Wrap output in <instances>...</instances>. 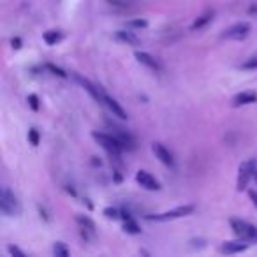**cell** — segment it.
<instances>
[{
	"instance_id": "14",
	"label": "cell",
	"mask_w": 257,
	"mask_h": 257,
	"mask_svg": "<svg viewBox=\"0 0 257 257\" xmlns=\"http://www.w3.org/2000/svg\"><path fill=\"white\" fill-rule=\"evenodd\" d=\"M115 37H117L120 43H125L127 46H141V39L138 37V35L134 34V32H127V30H117V34H115Z\"/></svg>"
},
{
	"instance_id": "3",
	"label": "cell",
	"mask_w": 257,
	"mask_h": 257,
	"mask_svg": "<svg viewBox=\"0 0 257 257\" xmlns=\"http://www.w3.org/2000/svg\"><path fill=\"white\" fill-rule=\"evenodd\" d=\"M231 227H233V233H234L238 238L247 240V241H256L257 243V227L256 226L245 222V220H240V218H231Z\"/></svg>"
},
{
	"instance_id": "5",
	"label": "cell",
	"mask_w": 257,
	"mask_h": 257,
	"mask_svg": "<svg viewBox=\"0 0 257 257\" xmlns=\"http://www.w3.org/2000/svg\"><path fill=\"white\" fill-rule=\"evenodd\" d=\"M256 167H257V162L254 161V159L243 162V164L240 166V169H238V183H236V188H238L240 192L247 188L249 182L252 180V173Z\"/></svg>"
},
{
	"instance_id": "25",
	"label": "cell",
	"mask_w": 257,
	"mask_h": 257,
	"mask_svg": "<svg viewBox=\"0 0 257 257\" xmlns=\"http://www.w3.org/2000/svg\"><path fill=\"white\" fill-rule=\"evenodd\" d=\"M39 132H37V129H30L28 131V141H30V144L32 146H37L39 144Z\"/></svg>"
},
{
	"instance_id": "1",
	"label": "cell",
	"mask_w": 257,
	"mask_h": 257,
	"mask_svg": "<svg viewBox=\"0 0 257 257\" xmlns=\"http://www.w3.org/2000/svg\"><path fill=\"white\" fill-rule=\"evenodd\" d=\"M0 210L7 217H18V215L22 213L20 201H18V197L9 188H2V192H0Z\"/></svg>"
},
{
	"instance_id": "8",
	"label": "cell",
	"mask_w": 257,
	"mask_h": 257,
	"mask_svg": "<svg viewBox=\"0 0 257 257\" xmlns=\"http://www.w3.org/2000/svg\"><path fill=\"white\" fill-rule=\"evenodd\" d=\"M249 249V241L247 240H234V241H226L220 245V252L222 254H240Z\"/></svg>"
},
{
	"instance_id": "29",
	"label": "cell",
	"mask_w": 257,
	"mask_h": 257,
	"mask_svg": "<svg viewBox=\"0 0 257 257\" xmlns=\"http://www.w3.org/2000/svg\"><path fill=\"white\" fill-rule=\"evenodd\" d=\"M252 178H254V182H256V185H257V167L254 169V173H252Z\"/></svg>"
},
{
	"instance_id": "28",
	"label": "cell",
	"mask_w": 257,
	"mask_h": 257,
	"mask_svg": "<svg viewBox=\"0 0 257 257\" xmlns=\"http://www.w3.org/2000/svg\"><path fill=\"white\" fill-rule=\"evenodd\" d=\"M11 44H13L14 49H20L22 48V39H20V37H14V39L11 41Z\"/></svg>"
},
{
	"instance_id": "10",
	"label": "cell",
	"mask_w": 257,
	"mask_h": 257,
	"mask_svg": "<svg viewBox=\"0 0 257 257\" xmlns=\"http://www.w3.org/2000/svg\"><path fill=\"white\" fill-rule=\"evenodd\" d=\"M76 222L81 227V236H83L85 240L87 241L92 240L93 234H95V224L92 222L88 217H83V215H78V217H76Z\"/></svg>"
},
{
	"instance_id": "20",
	"label": "cell",
	"mask_w": 257,
	"mask_h": 257,
	"mask_svg": "<svg viewBox=\"0 0 257 257\" xmlns=\"http://www.w3.org/2000/svg\"><path fill=\"white\" fill-rule=\"evenodd\" d=\"M104 217L109 218V220H118V218H122V210L118 208H113V206H108V208H104Z\"/></svg>"
},
{
	"instance_id": "17",
	"label": "cell",
	"mask_w": 257,
	"mask_h": 257,
	"mask_svg": "<svg viewBox=\"0 0 257 257\" xmlns=\"http://www.w3.org/2000/svg\"><path fill=\"white\" fill-rule=\"evenodd\" d=\"M43 39L48 46H55V44H58L64 39V34H62L60 30H48V32H44Z\"/></svg>"
},
{
	"instance_id": "15",
	"label": "cell",
	"mask_w": 257,
	"mask_h": 257,
	"mask_svg": "<svg viewBox=\"0 0 257 257\" xmlns=\"http://www.w3.org/2000/svg\"><path fill=\"white\" fill-rule=\"evenodd\" d=\"M104 104L108 106L109 111H111V113H113L115 117L120 118V120H127V118H129V117H127V113H125V109H123L122 106L118 104V102H117L115 99H111L109 95H104Z\"/></svg>"
},
{
	"instance_id": "11",
	"label": "cell",
	"mask_w": 257,
	"mask_h": 257,
	"mask_svg": "<svg viewBox=\"0 0 257 257\" xmlns=\"http://www.w3.org/2000/svg\"><path fill=\"white\" fill-rule=\"evenodd\" d=\"M111 127L115 129V136H117L118 141L122 143L123 150H134L136 148V140L129 134V132L123 131V129H120V127H117V125H111Z\"/></svg>"
},
{
	"instance_id": "26",
	"label": "cell",
	"mask_w": 257,
	"mask_h": 257,
	"mask_svg": "<svg viewBox=\"0 0 257 257\" xmlns=\"http://www.w3.org/2000/svg\"><path fill=\"white\" fill-rule=\"evenodd\" d=\"M28 106H30L34 111H39V108H41V104H39V97L35 95V93H30L28 95Z\"/></svg>"
},
{
	"instance_id": "7",
	"label": "cell",
	"mask_w": 257,
	"mask_h": 257,
	"mask_svg": "<svg viewBox=\"0 0 257 257\" xmlns=\"http://www.w3.org/2000/svg\"><path fill=\"white\" fill-rule=\"evenodd\" d=\"M136 182L140 183L143 188H146V190H159L161 188V183L153 178L150 173H146V171H138L136 173Z\"/></svg>"
},
{
	"instance_id": "19",
	"label": "cell",
	"mask_w": 257,
	"mask_h": 257,
	"mask_svg": "<svg viewBox=\"0 0 257 257\" xmlns=\"http://www.w3.org/2000/svg\"><path fill=\"white\" fill-rule=\"evenodd\" d=\"M123 231L129 233V234H140L141 229L140 226L136 224L134 218H129V220H125V224H123Z\"/></svg>"
},
{
	"instance_id": "21",
	"label": "cell",
	"mask_w": 257,
	"mask_h": 257,
	"mask_svg": "<svg viewBox=\"0 0 257 257\" xmlns=\"http://www.w3.org/2000/svg\"><path fill=\"white\" fill-rule=\"evenodd\" d=\"M53 254H55L57 257H67L69 256V250H67L66 245L58 241V243H55V247H53Z\"/></svg>"
},
{
	"instance_id": "18",
	"label": "cell",
	"mask_w": 257,
	"mask_h": 257,
	"mask_svg": "<svg viewBox=\"0 0 257 257\" xmlns=\"http://www.w3.org/2000/svg\"><path fill=\"white\" fill-rule=\"evenodd\" d=\"M213 20V13H205V14H201L199 18H196V22L192 23V30H199V28H203V26H206L210 22Z\"/></svg>"
},
{
	"instance_id": "16",
	"label": "cell",
	"mask_w": 257,
	"mask_h": 257,
	"mask_svg": "<svg viewBox=\"0 0 257 257\" xmlns=\"http://www.w3.org/2000/svg\"><path fill=\"white\" fill-rule=\"evenodd\" d=\"M136 58H138V62L140 64H143L144 67H148V69L152 70H161V66H159V62L155 60V58L152 57V55H148V53L144 51H136Z\"/></svg>"
},
{
	"instance_id": "6",
	"label": "cell",
	"mask_w": 257,
	"mask_h": 257,
	"mask_svg": "<svg viewBox=\"0 0 257 257\" xmlns=\"http://www.w3.org/2000/svg\"><path fill=\"white\" fill-rule=\"evenodd\" d=\"M250 23H245V22H240V23H236V25L229 26L226 32H224V39H233V41H243L249 37L250 34Z\"/></svg>"
},
{
	"instance_id": "2",
	"label": "cell",
	"mask_w": 257,
	"mask_h": 257,
	"mask_svg": "<svg viewBox=\"0 0 257 257\" xmlns=\"http://www.w3.org/2000/svg\"><path fill=\"white\" fill-rule=\"evenodd\" d=\"M92 138L106 150V152L113 157V155H120L122 153V143L118 141L115 134H104V132H92Z\"/></svg>"
},
{
	"instance_id": "24",
	"label": "cell",
	"mask_w": 257,
	"mask_h": 257,
	"mask_svg": "<svg viewBox=\"0 0 257 257\" xmlns=\"http://www.w3.org/2000/svg\"><path fill=\"white\" fill-rule=\"evenodd\" d=\"M127 26H129V28H146V26H148V22H146V20H132V22H129L127 23Z\"/></svg>"
},
{
	"instance_id": "4",
	"label": "cell",
	"mask_w": 257,
	"mask_h": 257,
	"mask_svg": "<svg viewBox=\"0 0 257 257\" xmlns=\"http://www.w3.org/2000/svg\"><path fill=\"white\" fill-rule=\"evenodd\" d=\"M194 211V206L185 205V206H178V208L171 210V211H164V213H157V215H148V220H155V222H166V220H174V218H182L187 217Z\"/></svg>"
},
{
	"instance_id": "22",
	"label": "cell",
	"mask_w": 257,
	"mask_h": 257,
	"mask_svg": "<svg viewBox=\"0 0 257 257\" xmlns=\"http://www.w3.org/2000/svg\"><path fill=\"white\" fill-rule=\"evenodd\" d=\"M240 67H241V69H245V70H254V69H257V55H254V57L247 58V60H245Z\"/></svg>"
},
{
	"instance_id": "12",
	"label": "cell",
	"mask_w": 257,
	"mask_h": 257,
	"mask_svg": "<svg viewBox=\"0 0 257 257\" xmlns=\"http://www.w3.org/2000/svg\"><path fill=\"white\" fill-rule=\"evenodd\" d=\"M74 78L78 79L79 83H81V87H83L85 90H87L88 93H90V95L93 97V99L99 100V102H104V95H106V93H104V92H102V90H100L99 87H95V85H92L90 81H88V79L81 78V76H78V74H76Z\"/></svg>"
},
{
	"instance_id": "9",
	"label": "cell",
	"mask_w": 257,
	"mask_h": 257,
	"mask_svg": "<svg viewBox=\"0 0 257 257\" xmlns=\"http://www.w3.org/2000/svg\"><path fill=\"white\" fill-rule=\"evenodd\" d=\"M153 153H155V157L162 162V164H166V166H174V159H173V153L161 143H153L152 146Z\"/></svg>"
},
{
	"instance_id": "23",
	"label": "cell",
	"mask_w": 257,
	"mask_h": 257,
	"mask_svg": "<svg viewBox=\"0 0 257 257\" xmlns=\"http://www.w3.org/2000/svg\"><path fill=\"white\" fill-rule=\"evenodd\" d=\"M46 69H48L49 72H53L55 76H58V78H64V79H66L67 76H69V74L66 72V70L60 69V67H57V66H53V64H46Z\"/></svg>"
},
{
	"instance_id": "27",
	"label": "cell",
	"mask_w": 257,
	"mask_h": 257,
	"mask_svg": "<svg viewBox=\"0 0 257 257\" xmlns=\"http://www.w3.org/2000/svg\"><path fill=\"white\" fill-rule=\"evenodd\" d=\"M7 252L11 254V256H18V257H25L26 256L23 250H20L18 247H13V245H9V247H7Z\"/></svg>"
},
{
	"instance_id": "13",
	"label": "cell",
	"mask_w": 257,
	"mask_h": 257,
	"mask_svg": "<svg viewBox=\"0 0 257 257\" xmlns=\"http://www.w3.org/2000/svg\"><path fill=\"white\" fill-rule=\"evenodd\" d=\"M254 102H257L256 92H241V93L234 95V99H233V106H234V108H240V106H247V104H254Z\"/></svg>"
}]
</instances>
